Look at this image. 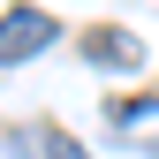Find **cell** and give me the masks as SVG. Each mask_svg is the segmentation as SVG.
Wrapping results in <instances>:
<instances>
[{
	"label": "cell",
	"mask_w": 159,
	"mask_h": 159,
	"mask_svg": "<svg viewBox=\"0 0 159 159\" xmlns=\"http://www.w3.org/2000/svg\"><path fill=\"white\" fill-rule=\"evenodd\" d=\"M46 159H84V144H76L68 129H46Z\"/></svg>",
	"instance_id": "obj_3"
},
{
	"label": "cell",
	"mask_w": 159,
	"mask_h": 159,
	"mask_svg": "<svg viewBox=\"0 0 159 159\" xmlns=\"http://www.w3.org/2000/svg\"><path fill=\"white\" fill-rule=\"evenodd\" d=\"M53 38H61V23H53L46 8H8V15H0V68H15V61H30V53H46Z\"/></svg>",
	"instance_id": "obj_1"
},
{
	"label": "cell",
	"mask_w": 159,
	"mask_h": 159,
	"mask_svg": "<svg viewBox=\"0 0 159 159\" xmlns=\"http://www.w3.org/2000/svg\"><path fill=\"white\" fill-rule=\"evenodd\" d=\"M84 53H91L98 68H106V61H114V68H136V61H144V46H136L129 30H106V23H98V30L84 38Z\"/></svg>",
	"instance_id": "obj_2"
}]
</instances>
